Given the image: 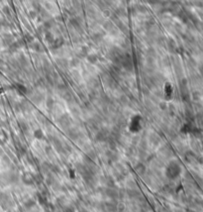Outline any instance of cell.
Wrapping results in <instances>:
<instances>
[{"label":"cell","mask_w":203,"mask_h":212,"mask_svg":"<svg viewBox=\"0 0 203 212\" xmlns=\"http://www.w3.org/2000/svg\"><path fill=\"white\" fill-rule=\"evenodd\" d=\"M181 173V168L180 166L178 165L176 162H170L166 166L165 173H166V177H168V179H175L179 177Z\"/></svg>","instance_id":"6da1fadb"},{"label":"cell","mask_w":203,"mask_h":212,"mask_svg":"<svg viewBox=\"0 0 203 212\" xmlns=\"http://www.w3.org/2000/svg\"><path fill=\"white\" fill-rule=\"evenodd\" d=\"M121 67H124L125 71H127V73H133V71H134L133 58L128 53H125L122 60H121Z\"/></svg>","instance_id":"7a4b0ae2"},{"label":"cell","mask_w":203,"mask_h":212,"mask_svg":"<svg viewBox=\"0 0 203 212\" xmlns=\"http://www.w3.org/2000/svg\"><path fill=\"white\" fill-rule=\"evenodd\" d=\"M57 121H58V124H59V126L60 127V128L64 129V130H67V129L71 128V123H72L71 117L69 116V114H62L59 118H58Z\"/></svg>","instance_id":"3957f363"},{"label":"cell","mask_w":203,"mask_h":212,"mask_svg":"<svg viewBox=\"0 0 203 212\" xmlns=\"http://www.w3.org/2000/svg\"><path fill=\"white\" fill-rule=\"evenodd\" d=\"M147 141H148V144H150L151 146L158 147L161 144V137L156 132H151L148 135V140Z\"/></svg>","instance_id":"277c9868"},{"label":"cell","mask_w":203,"mask_h":212,"mask_svg":"<svg viewBox=\"0 0 203 212\" xmlns=\"http://www.w3.org/2000/svg\"><path fill=\"white\" fill-rule=\"evenodd\" d=\"M44 94H43L41 91H38V90H36V91H33L32 93H31V95H30V98H31V100L33 101L35 104H40L41 102H42L43 100H44Z\"/></svg>","instance_id":"5b68a950"},{"label":"cell","mask_w":203,"mask_h":212,"mask_svg":"<svg viewBox=\"0 0 203 212\" xmlns=\"http://www.w3.org/2000/svg\"><path fill=\"white\" fill-rule=\"evenodd\" d=\"M22 179L24 182V184H27V185H31L34 184V182H35V177H33V175L31 173L29 172H26L23 173V177H22Z\"/></svg>","instance_id":"8992f818"},{"label":"cell","mask_w":203,"mask_h":212,"mask_svg":"<svg viewBox=\"0 0 203 212\" xmlns=\"http://www.w3.org/2000/svg\"><path fill=\"white\" fill-rule=\"evenodd\" d=\"M64 45V39L62 37H58L55 38L54 43L52 44V48L54 50H60L62 49V47Z\"/></svg>","instance_id":"52a82bcc"},{"label":"cell","mask_w":203,"mask_h":212,"mask_svg":"<svg viewBox=\"0 0 203 212\" xmlns=\"http://www.w3.org/2000/svg\"><path fill=\"white\" fill-rule=\"evenodd\" d=\"M102 26H103V29H104L105 31H107V32H112L113 30H115V25L112 23V21H109V20H106L104 22L102 23Z\"/></svg>","instance_id":"ba28073f"},{"label":"cell","mask_w":203,"mask_h":212,"mask_svg":"<svg viewBox=\"0 0 203 212\" xmlns=\"http://www.w3.org/2000/svg\"><path fill=\"white\" fill-rule=\"evenodd\" d=\"M55 19H47V20H45V23H44V28L45 30L47 31H51L52 29H54L55 27Z\"/></svg>","instance_id":"9c48e42d"},{"label":"cell","mask_w":203,"mask_h":212,"mask_svg":"<svg viewBox=\"0 0 203 212\" xmlns=\"http://www.w3.org/2000/svg\"><path fill=\"white\" fill-rule=\"evenodd\" d=\"M45 41L47 43H49L50 45H52L55 41V36L51 31H48V32L45 33Z\"/></svg>","instance_id":"30bf717a"},{"label":"cell","mask_w":203,"mask_h":212,"mask_svg":"<svg viewBox=\"0 0 203 212\" xmlns=\"http://www.w3.org/2000/svg\"><path fill=\"white\" fill-rule=\"evenodd\" d=\"M55 100H54V98H53L52 96H48L47 99H46V106H47L48 109L52 111L53 108H54V106H55Z\"/></svg>","instance_id":"8fae6325"},{"label":"cell","mask_w":203,"mask_h":212,"mask_svg":"<svg viewBox=\"0 0 203 212\" xmlns=\"http://www.w3.org/2000/svg\"><path fill=\"white\" fill-rule=\"evenodd\" d=\"M86 60H87V62L89 64H95L98 61V58L95 54H89V55H87V57H86Z\"/></svg>","instance_id":"7c38bea8"},{"label":"cell","mask_w":203,"mask_h":212,"mask_svg":"<svg viewBox=\"0 0 203 212\" xmlns=\"http://www.w3.org/2000/svg\"><path fill=\"white\" fill-rule=\"evenodd\" d=\"M13 41H14V39L11 35H9V34H5V35H4L3 42L5 43L7 46H11L12 44H13Z\"/></svg>","instance_id":"4fadbf2b"},{"label":"cell","mask_w":203,"mask_h":212,"mask_svg":"<svg viewBox=\"0 0 203 212\" xmlns=\"http://www.w3.org/2000/svg\"><path fill=\"white\" fill-rule=\"evenodd\" d=\"M135 170H136V172L139 173V175H143L146 168H145V166L143 164H138L136 167H135Z\"/></svg>","instance_id":"5bb4252c"},{"label":"cell","mask_w":203,"mask_h":212,"mask_svg":"<svg viewBox=\"0 0 203 212\" xmlns=\"http://www.w3.org/2000/svg\"><path fill=\"white\" fill-rule=\"evenodd\" d=\"M7 141V135L4 131H0V145H3Z\"/></svg>","instance_id":"9a60e30c"},{"label":"cell","mask_w":203,"mask_h":212,"mask_svg":"<svg viewBox=\"0 0 203 212\" xmlns=\"http://www.w3.org/2000/svg\"><path fill=\"white\" fill-rule=\"evenodd\" d=\"M69 62V66L72 67H77L79 64H80V62H79V59H77V58H74V59L71 60V61Z\"/></svg>","instance_id":"2e32d148"},{"label":"cell","mask_w":203,"mask_h":212,"mask_svg":"<svg viewBox=\"0 0 203 212\" xmlns=\"http://www.w3.org/2000/svg\"><path fill=\"white\" fill-rule=\"evenodd\" d=\"M62 212H76V209H74L73 206L67 205V206H64V208H62Z\"/></svg>","instance_id":"e0dca14e"},{"label":"cell","mask_w":203,"mask_h":212,"mask_svg":"<svg viewBox=\"0 0 203 212\" xmlns=\"http://www.w3.org/2000/svg\"><path fill=\"white\" fill-rule=\"evenodd\" d=\"M35 137L37 138L38 140H40V139H42L43 137H44V134H43V132L41 131V130H37V131H35Z\"/></svg>","instance_id":"ac0fdd59"},{"label":"cell","mask_w":203,"mask_h":212,"mask_svg":"<svg viewBox=\"0 0 203 212\" xmlns=\"http://www.w3.org/2000/svg\"><path fill=\"white\" fill-rule=\"evenodd\" d=\"M26 41H27L28 43H33L34 37L32 35H30V34H27V35H26Z\"/></svg>","instance_id":"d6986e66"},{"label":"cell","mask_w":203,"mask_h":212,"mask_svg":"<svg viewBox=\"0 0 203 212\" xmlns=\"http://www.w3.org/2000/svg\"><path fill=\"white\" fill-rule=\"evenodd\" d=\"M2 10H3L4 13L6 14V15H10L11 14V11H10V8H9L8 6H4L3 8H2Z\"/></svg>","instance_id":"ffe728a7"},{"label":"cell","mask_w":203,"mask_h":212,"mask_svg":"<svg viewBox=\"0 0 203 212\" xmlns=\"http://www.w3.org/2000/svg\"><path fill=\"white\" fill-rule=\"evenodd\" d=\"M2 155H3V150H2L1 148H0V157H1Z\"/></svg>","instance_id":"44dd1931"}]
</instances>
